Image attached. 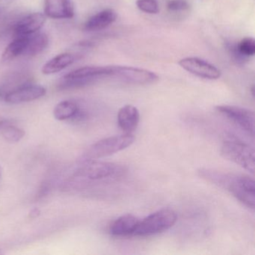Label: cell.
Segmentation results:
<instances>
[{
	"label": "cell",
	"mask_w": 255,
	"mask_h": 255,
	"mask_svg": "<svg viewBox=\"0 0 255 255\" xmlns=\"http://www.w3.org/2000/svg\"><path fill=\"white\" fill-rule=\"evenodd\" d=\"M198 173L206 181L228 191L246 207L255 209V182L252 177L210 168H201Z\"/></svg>",
	"instance_id": "6da1fadb"
},
{
	"label": "cell",
	"mask_w": 255,
	"mask_h": 255,
	"mask_svg": "<svg viewBox=\"0 0 255 255\" xmlns=\"http://www.w3.org/2000/svg\"><path fill=\"white\" fill-rule=\"evenodd\" d=\"M127 172L126 167L120 164L96 159H83L75 176L91 181H114L122 178Z\"/></svg>",
	"instance_id": "7a4b0ae2"
},
{
	"label": "cell",
	"mask_w": 255,
	"mask_h": 255,
	"mask_svg": "<svg viewBox=\"0 0 255 255\" xmlns=\"http://www.w3.org/2000/svg\"><path fill=\"white\" fill-rule=\"evenodd\" d=\"M177 221L174 210L162 209L140 220L134 236L147 237L160 234L172 228Z\"/></svg>",
	"instance_id": "3957f363"
},
{
	"label": "cell",
	"mask_w": 255,
	"mask_h": 255,
	"mask_svg": "<svg viewBox=\"0 0 255 255\" xmlns=\"http://www.w3.org/2000/svg\"><path fill=\"white\" fill-rule=\"evenodd\" d=\"M134 141L135 137L130 133L104 138L90 146L83 154V159H97L110 156L128 148Z\"/></svg>",
	"instance_id": "277c9868"
},
{
	"label": "cell",
	"mask_w": 255,
	"mask_h": 255,
	"mask_svg": "<svg viewBox=\"0 0 255 255\" xmlns=\"http://www.w3.org/2000/svg\"><path fill=\"white\" fill-rule=\"evenodd\" d=\"M221 154L252 174L255 173V150L248 144L237 140H227L221 147Z\"/></svg>",
	"instance_id": "5b68a950"
},
{
	"label": "cell",
	"mask_w": 255,
	"mask_h": 255,
	"mask_svg": "<svg viewBox=\"0 0 255 255\" xmlns=\"http://www.w3.org/2000/svg\"><path fill=\"white\" fill-rule=\"evenodd\" d=\"M112 77L133 85L152 84L159 80L158 76L149 70L121 65H113Z\"/></svg>",
	"instance_id": "8992f818"
},
{
	"label": "cell",
	"mask_w": 255,
	"mask_h": 255,
	"mask_svg": "<svg viewBox=\"0 0 255 255\" xmlns=\"http://www.w3.org/2000/svg\"><path fill=\"white\" fill-rule=\"evenodd\" d=\"M216 109L222 116L249 135H255V116L253 112L247 109L230 105L217 106Z\"/></svg>",
	"instance_id": "52a82bcc"
},
{
	"label": "cell",
	"mask_w": 255,
	"mask_h": 255,
	"mask_svg": "<svg viewBox=\"0 0 255 255\" xmlns=\"http://www.w3.org/2000/svg\"><path fill=\"white\" fill-rule=\"evenodd\" d=\"M179 65L183 69L200 78L215 80L220 78V70L207 61L198 57H186L180 59Z\"/></svg>",
	"instance_id": "ba28073f"
},
{
	"label": "cell",
	"mask_w": 255,
	"mask_h": 255,
	"mask_svg": "<svg viewBox=\"0 0 255 255\" xmlns=\"http://www.w3.org/2000/svg\"><path fill=\"white\" fill-rule=\"evenodd\" d=\"M47 93L45 88L38 85L21 86L6 94L5 101L10 104L30 102L42 98Z\"/></svg>",
	"instance_id": "9c48e42d"
},
{
	"label": "cell",
	"mask_w": 255,
	"mask_h": 255,
	"mask_svg": "<svg viewBox=\"0 0 255 255\" xmlns=\"http://www.w3.org/2000/svg\"><path fill=\"white\" fill-rule=\"evenodd\" d=\"M112 66H86L78 68L66 74L64 79L81 80L86 85L93 83L98 79L112 77Z\"/></svg>",
	"instance_id": "30bf717a"
},
{
	"label": "cell",
	"mask_w": 255,
	"mask_h": 255,
	"mask_svg": "<svg viewBox=\"0 0 255 255\" xmlns=\"http://www.w3.org/2000/svg\"><path fill=\"white\" fill-rule=\"evenodd\" d=\"M47 17L42 13H32L19 20L14 27L17 36H27L36 33L45 24Z\"/></svg>",
	"instance_id": "8fae6325"
},
{
	"label": "cell",
	"mask_w": 255,
	"mask_h": 255,
	"mask_svg": "<svg viewBox=\"0 0 255 255\" xmlns=\"http://www.w3.org/2000/svg\"><path fill=\"white\" fill-rule=\"evenodd\" d=\"M75 11L71 0H45L44 14L53 19H69L74 17Z\"/></svg>",
	"instance_id": "7c38bea8"
},
{
	"label": "cell",
	"mask_w": 255,
	"mask_h": 255,
	"mask_svg": "<svg viewBox=\"0 0 255 255\" xmlns=\"http://www.w3.org/2000/svg\"><path fill=\"white\" fill-rule=\"evenodd\" d=\"M139 222L140 219L133 215H123L112 224L110 233L114 237L134 236Z\"/></svg>",
	"instance_id": "4fadbf2b"
},
{
	"label": "cell",
	"mask_w": 255,
	"mask_h": 255,
	"mask_svg": "<svg viewBox=\"0 0 255 255\" xmlns=\"http://www.w3.org/2000/svg\"><path fill=\"white\" fill-rule=\"evenodd\" d=\"M139 121V111L134 106H125L118 113V124L119 128L126 133H131L135 130L138 128Z\"/></svg>",
	"instance_id": "5bb4252c"
},
{
	"label": "cell",
	"mask_w": 255,
	"mask_h": 255,
	"mask_svg": "<svg viewBox=\"0 0 255 255\" xmlns=\"http://www.w3.org/2000/svg\"><path fill=\"white\" fill-rule=\"evenodd\" d=\"M117 12L112 8H107L91 17L84 25L89 32L102 30L113 24L117 20Z\"/></svg>",
	"instance_id": "9a60e30c"
},
{
	"label": "cell",
	"mask_w": 255,
	"mask_h": 255,
	"mask_svg": "<svg viewBox=\"0 0 255 255\" xmlns=\"http://www.w3.org/2000/svg\"><path fill=\"white\" fill-rule=\"evenodd\" d=\"M28 36H17L4 50L1 58L2 62H10L19 56H24L28 44Z\"/></svg>",
	"instance_id": "2e32d148"
},
{
	"label": "cell",
	"mask_w": 255,
	"mask_h": 255,
	"mask_svg": "<svg viewBox=\"0 0 255 255\" xmlns=\"http://www.w3.org/2000/svg\"><path fill=\"white\" fill-rule=\"evenodd\" d=\"M74 62V56L71 53H62L48 61L43 66L42 73L47 75L56 74L72 65Z\"/></svg>",
	"instance_id": "e0dca14e"
},
{
	"label": "cell",
	"mask_w": 255,
	"mask_h": 255,
	"mask_svg": "<svg viewBox=\"0 0 255 255\" xmlns=\"http://www.w3.org/2000/svg\"><path fill=\"white\" fill-rule=\"evenodd\" d=\"M48 37L44 33H34L28 36L25 56H35L42 53L48 45Z\"/></svg>",
	"instance_id": "ac0fdd59"
},
{
	"label": "cell",
	"mask_w": 255,
	"mask_h": 255,
	"mask_svg": "<svg viewBox=\"0 0 255 255\" xmlns=\"http://www.w3.org/2000/svg\"><path fill=\"white\" fill-rule=\"evenodd\" d=\"M80 107L74 101H64L58 104L53 110V116L58 121L71 120Z\"/></svg>",
	"instance_id": "d6986e66"
},
{
	"label": "cell",
	"mask_w": 255,
	"mask_h": 255,
	"mask_svg": "<svg viewBox=\"0 0 255 255\" xmlns=\"http://www.w3.org/2000/svg\"><path fill=\"white\" fill-rule=\"evenodd\" d=\"M236 56L239 59H247L255 54V41L253 38L246 37L243 38L235 47Z\"/></svg>",
	"instance_id": "ffe728a7"
},
{
	"label": "cell",
	"mask_w": 255,
	"mask_h": 255,
	"mask_svg": "<svg viewBox=\"0 0 255 255\" xmlns=\"http://www.w3.org/2000/svg\"><path fill=\"white\" fill-rule=\"evenodd\" d=\"M2 135L8 142H18L24 137L25 131L13 125H4L2 127Z\"/></svg>",
	"instance_id": "44dd1931"
},
{
	"label": "cell",
	"mask_w": 255,
	"mask_h": 255,
	"mask_svg": "<svg viewBox=\"0 0 255 255\" xmlns=\"http://www.w3.org/2000/svg\"><path fill=\"white\" fill-rule=\"evenodd\" d=\"M136 6L140 11L147 14H156L159 11L156 0H137Z\"/></svg>",
	"instance_id": "7402d4cb"
},
{
	"label": "cell",
	"mask_w": 255,
	"mask_h": 255,
	"mask_svg": "<svg viewBox=\"0 0 255 255\" xmlns=\"http://www.w3.org/2000/svg\"><path fill=\"white\" fill-rule=\"evenodd\" d=\"M167 8L171 12H180L187 11L189 5L186 0H170L167 4Z\"/></svg>",
	"instance_id": "603a6c76"
},
{
	"label": "cell",
	"mask_w": 255,
	"mask_h": 255,
	"mask_svg": "<svg viewBox=\"0 0 255 255\" xmlns=\"http://www.w3.org/2000/svg\"><path fill=\"white\" fill-rule=\"evenodd\" d=\"M40 214H41V211H40L39 209L34 208L29 213V217L31 219H35V218H38Z\"/></svg>",
	"instance_id": "cb8c5ba5"
},
{
	"label": "cell",
	"mask_w": 255,
	"mask_h": 255,
	"mask_svg": "<svg viewBox=\"0 0 255 255\" xmlns=\"http://www.w3.org/2000/svg\"><path fill=\"white\" fill-rule=\"evenodd\" d=\"M5 125V121L0 120V128H2Z\"/></svg>",
	"instance_id": "d4e9b609"
},
{
	"label": "cell",
	"mask_w": 255,
	"mask_h": 255,
	"mask_svg": "<svg viewBox=\"0 0 255 255\" xmlns=\"http://www.w3.org/2000/svg\"><path fill=\"white\" fill-rule=\"evenodd\" d=\"M1 175H2V168L0 167V179H1Z\"/></svg>",
	"instance_id": "484cf974"
},
{
	"label": "cell",
	"mask_w": 255,
	"mask_h": 255,
	"mask_svg": "<svg viewBox=\"0 0 255 255\" xmlns=\"http://www.w3.org/2000/svg\"><path fill=\"white\" fill-rule=\"evenodd\" d=\"M2 96V93H1V92H0V97Z\"/></svg>",
	"instance_id": "4316f807"
},
{
	"label": "cell",
	"mask_w": 255,
	"mask_h": 255,
	"mask_svg": "<svg viewBox=\"0 0 255 255\" xmlns=\"http://www.w3.org/2000/svg\"><path fill=\"white\" fill-rule=\"evenodd\" d=\"M0 254H2V252H1V250H0Z\"/></svg>",
	"instance_id": "83f0119b"
}]
</instances>
